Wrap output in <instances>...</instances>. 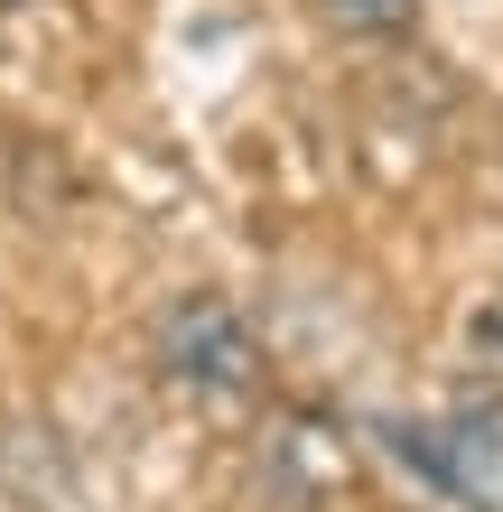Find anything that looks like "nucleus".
Listing matches in <instances>:
<instances>
[{
  "instance_id": "nucleus-1",
  "label": "nucleus",
  "mask_w": 503,
  "mask_h": 512,
  "mask_svg": "<svg viewBox=\"0 0 503 512\" xmlns=\"http://www.w3.org/2000/svg\"><path fill=\"white\" fill-rule=\"evenodd\" d=\"M150 354H159L168 391H177V401H196V410H252L261 382H271L261 336H252V317H243V298H224V289L168 298L159 326H150Z\"/></svg>"
},
{
  "instance_id": "nucleus-2",
  "label": "nucleus",
  "mask_w": 503,
  "mask_h": 512,
  "mask_svg": "<svg viewBox=\"0 0 503 512\" xmlns=\"http://www.w3.org/2000/svg\"><path fill=\"white\" fill-rule=\"evenodd\" d=\"M410 457H420L457 503L503 512V401H476V410H457V419H438V429H420V438H410Z\"/></svg>"
},
{
  "instance_id": "nucleus-3",
  "label": "nucleus",
  "mask_w": 503,
  "mask_h": 512,
  "mask_svg": "<svg viewBox=\"0 0 503 512\" xmlns=\"http://www.w3.org/2000/svg\"><path fill=\"white\" fill-rule=\"evenodd\" d=\"M327 10L354 38H410V28H420V0H327Z\"/></svg>"
},
{
  "instance_id": "nucleus-4",
  "label": "nucleus",
  "mask_w": 503,
  "mask_h": 512,
  "mask_svg": "<svg viewBox=\"0 0 503 512\" xmlns=\"http://www.w3.org/2000/svg\"><path fill=\"white\" fill-rule=\"evenodd\" d=\"M10 10H19V0H0V19H10Z\"/></svg>"
}]
</instances>
